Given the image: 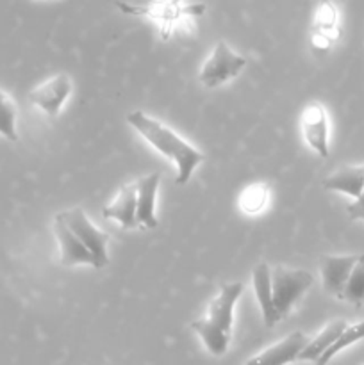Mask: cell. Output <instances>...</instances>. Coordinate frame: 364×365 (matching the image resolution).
I'll use <instances>...</instances> for the list:
<instances>
[{"label": "cell", "instance_id": "6da1fadb", "mask_svg": "<svg viewBox=\"0 0 364 365\" xmlns=\"http://www.w3.org/2000/svg\"><path fill=\"white\" fill-rule=\"evenodd\" d=\"M127 123L163 157L175 164V184L184 185L191 178L193 171L203 163V153L186 141L182 135L171 130L163 121L156 120L143 110H132L127 114Z\"/></svg>", "mask_w": 364, "mask_h": 365}, {"label": "cell", "instance_id": "7a4b0ae2", "mask_svg": "<svg viewBox=\"0 0 364 365\" xmlns=\"http://www.w3.org/2000/svg\"><path fill=\"white\" fill-rule=\"evenodd\" d=\"M243 289L245 287L239 282L220 285L216 294L207 303L203 316L191 323V330L198 335L211 355L221 356L227 353L234 327V309L241 298Z\"/></svg>", "mask_w": 364, "mask_h": 365}, {"label": "cell", "instance_id": "3957f363", "mask_svg": "<svg viewBox=\"0 0 364 365\" xmlns=\"http://www.w3.org/2000/svg\"><path fill=\"white\" fill-rule=\"evenodd\" d=\"M118 9L131 16H143L157 25L163 39L171 38L175 31H181L182 25L191 27L193 20L202 16L203 4H184V0H152L148 4L116 2Z\"/></svg>", "mask_w": 364, "mask_h": 365}, {"label": "cell", "instance_id": "277c9868", "mask_svg": "<svg viewBox=\"0 0 364 365\" xmlns=\"http://www.w3.org/2000/svg\"><path fill=\"white\" fill-rule=\"evenodd\" d=\"M313 285L314 277L309 271L275 266L271 269V296L278 319H284Z\"/></svg>", "mask_w": 364, "mask_h": 365}, {"label": "cell", "instance_id": "5b68a950", "mask_svg": "<svg viewBox=\"0 0 364 365\" xmlns=\"http://www.w3.org/2000/svg\"><path fill=\"white\" fill-rule=\"evenodd\" d=\"M246 66V57L238 53L236 50L231 48V45L225 41H218L214 45L213 52L209 53L206 61H203L202 68H200L198 81L206 88L213 89L218 86L225 84V82L232 81L238 77Z\"/></svg>", "mask_w": 364, "mask_h": 365}, {"label": "cell", "instance_id": "8992f818", "mask_svg": "<svg viewBox=\"0 0 364 365\" xmlns=\"http://www.w3.org/2000/svg\"><path fill=\"white\" fill-rule=\"evenodd\" d=\"M61 217L64 220V223L70 227V230L74 232L79 237V241L89 250V253L95 259V269H102L109 264V253H107V245L111 241V235L107 232H103L102 228L96 227L89 216L86 214L84 209L81 207H74L70 210H64L59 212Z\"/></svg>", "mask_w": 364, "mask_h": 365}, {"label": "cell", "instance_id": "52a82bcc", "mask_svg": "<svg viewBox=\"0 0 364 365\" xmlns=\"http://www.w3.org/2000/svg\"><path fill=\"white\" fill-rule=\"evenodd\" d=\"M71 78L68 73H57L29 91V102L49 118L59 116L61 109L71 95Z\"/></svg>", "mask_w": 364, "mask_h": 365}, {"label": "cell", "instance_id": "ba28073f", "mask_svg": "<svg viewBox=\"0 0 364 365\" xmlns=\"http://www.w3.org/2000/svg\"><path fill=\"white\" fill-rule=\"evenodd\" d=\"M300 128H302L305 145L318 155L327 159L330 153V146H328L330 127H328V114L323 103L314 100L303 107L302 116H300Z\"/></svg>", "mask_w": 364, "mask_h": 365}, {"label": "cell", "instance_id": "9c48e42d", "mask_svg": "<svg viewBox=\"0 0 364 365\" xmlns=\"http://www.w3.org/2000/svg\"><path fill=\"white\" fill-rule=\"evenodd\" d=\"M341 36L339 9L332 0H320L313 20L310 48L316 53H327Z\"/></svg>", "mask_w": 364, "mask_h": 365}, {"label": "cell", "instance_id": "30bf717a", "mask_svg": "<svg viewBox=\"0 0 364 365\" xmlns=\"http://www.w3.org/2000/svg\"><path fill=\"white\" fill-rule=\"evenodd\" d=\"M54 235L59 245V257L61 264L64 267H74V266H91L95 267V259L89 253V250L79 241L77 235L70 230L61 214L54 217Z\"/></svg>", "mask_w": 364, "mask_h": 365}, {"label": "cell", "instance_id": "8fae6325", "mask_svg": "<svg viewBox=\"0 0 364 365\" xmlns=\"http://www.w3.org/2000/svg\"><path fill=\"white\" fill-rule=\"evenodd\" d=\"M309 339L302 331H293L275 344L268 346L261 353L248 359L245 365H288L298 360L300 353L307 346Z\"/></svg>", "mask_w": 364, "mask_h": 365}, {"label": "cell", "instance_id": "7c38bea8", "mask_svg": "<svg viewBox=\"0 0 364 365\" xmlns=\"http://www.w3.org/2000/svg\"><path fill=\"white\" fill-rule=\"evenodd\" d=\"M359 255H325L320 262L323 291L334 298H341L346 280L352 273Z\"/></svg>", "mask_w": 364, "mask_h": 365}, {"label": "cell", "instance_id": "4fadbf2b", "mask_svg": "<svg viewBox=\"0 0 364 365\" xmlns=\"http://www.w3.org/2000/svg\"><path fill=\"white\" fill-rule=\"evenodd\" d=\"M161 184V173H148L141 177L139 180L134 182L136 185V217H138V225L143 228L157 227V216H156V202H157V191H159Z\"/></svg>", "mask_w": 364, "mask_h": 365}, {"label": "cell", "instance_id": "5bb4252c", "mask_svg": "<svg viewBox=\"0 0 364 365\" xmlns=\"http://www.w3.org/2000/svg\"><path fill=\"white\" fill-rule=\"evenodd\" d=\"M102 216L106 220H114L120 223L125 230L138 228V217H136V185L134 182L125 184L118 189L116 196L102 209Z\"/></svg>", "mask_w": 364, "mask_h": 365}, {"label": "cell", "instance_id": "9a60e30c", "mask_svg": "<svg viewBox=\"0 0 364 365\" xmlns=\"http://www.w3.org/2000/svg\"><path fill=\"white\" fill-rule=\"evenodd\" d=\"M253 292H256L257 303H259L261 314H263L264 327L273 328L278 323L277 312L273 307V296H271V267L268 264H259L252 274Z\"/></svg>", "mask_w": 364, "mask_h": 365}, {"label": "cell", "instance_id": "2e32d148", "mask_svg": "<svg viewBox=\"0 0 364 365\" xmlns=\"http://www.w3.org/2000/svg\"><path fill=\"white\" fill-rule=\"evenodd\" d=\"M323 187L355 200L364 191V164L339 168L338 171L323 178Z\"/></svg>", "mask_w": 364, "mask_h": 365}, {"label": "cell", "instance_id": "e0dca14e", "mask_svg": "<svg viewBox=\"0 0 364 365\" xmlns=\"http://www.w3.org/2000/svg\"><path fill=\"white\" fill-rule=\"evenodd\" d=\"M346 328V321L345 319H334L330 321L328 324H325L309 342L303 348V351L300 353L298 360H303V362H316L332 344H334L335 339L341 335V331Z\"/></svg>", "mask_w": 364, "mask_h": 365}, {"label": "cell", "instance_id": "ac0fdd59", "mask_svg": "<svg viewBox=\"0 0 364 365\" xmlns=\"http://www.w3.org/2000/svg\"><path fill=\"white\" fill-rule=\"evenodd\" d=\"M268 203H270V187L264 182L246 185L238 198L239 209L248 216H257V214L264 212Z\"/></svg>", "mask_w": 364, "mask_h": 365}, {"label": "cell", "instance_id": "d6986e66", "mask_svg": "<svg viewBox=\"0 0 364 365\" xmlns=\"http://www.w3.org/2000/svg\"><path fill=\"white\" fill-rule=\"evenodd\" d=\"M18 107L7 91L0 88V138L18 141Z\"/></svg>", "mask_w": 364, "mask_h": 365}, {"label": "cell", "instance_id": "ffe728a7", "mask_svg": "<svg viewBox=\"0 0 364 365\" xmlns=\"http://www.w3.org/2000/svg\"><path fill=\"white\" fill-rule=\"evenodd\" d=\"M363 339H364V319L359 321V323H355V324H346V328L341 331V335L335 339L334 344H332L330 348H328L327 351H325L323 355L316 360V365H327L335 355H338L339 351L350 348V346H353L355 342L363 341Z\"/></svg>", "mask_w": 364, "mask_h": 365}, {"label": "cell", "instance_id": "44dd1931", "mask_svg": "<svg viewBox=\"0 0 364 365\" xmlns=\"http://www.w3.org/2000/svg\"><path fill=\"white\" fill-rule=\"evenodd\" d=\"M339 299L350 303L355 309H360L364 305V255H359V260L353 266Z\"/></svg>", "mask_w": 364, "mask_h": 365}, {"label": "cell", "instance_id": "7402d4cb", "mask_svg": "<svg viewBox=\"0 0 364 365\" xmlns=\"http://www.w3.org/2000/svg\"><path fill=\"white\" fill-rule=\"evenodd\" d=\"M346 212H348L350 220L364 221V191L360 192V195L357 196L352 203H348V205H346Z\"/></svg>", "mask_w": 364, "mask_h": 365}, {"label": "cell", "instance_id": "603a6c76", "mask_svg": "<svg viewBox=\"0 0 364 365\" xmlns=\"http://www.w3.org/2000/svg\"><path fill=\"white\" fill-rule=\"evenodd\" d=\"M50 2H52V0H50Z\"/></svg>", "mask_w": 364, "mask_h": 365}]
</instances>
